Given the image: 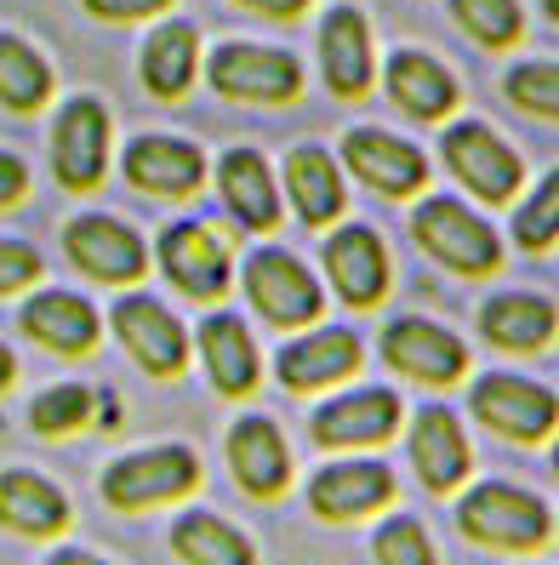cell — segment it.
<instances>
[{
    "instance_id": "11",
    "label": "cell",
    "mask_w": 559,
    "mask_h": 565,
    "mask_svg": "<svg viewBox=\"0 0 559 565\" xmlns=\"http://www.w3.org/2000/svg\"><path fill=\"white\" fill-rule=\"evenodd\" d=\"M63 246H69L75 269H86L92 280H109V286L138 280V275L149 269L143 241L131 235L126 223H115V217H75L69 235H63Z\"/></svg>"
},
{
    "instance_id": "39",
    "label": "cell",
    "mask_w": 559,
    "mask_h": 565,
    "mask_svg": "<svg viewBox=\"0 0 559 565\" xmlns=\"http://www.w3.org/2000/svg\"><path fill=\"white\" fill-rule=\"evenodd\" d=\"M23 160L18 154H0V206H12L18 201V194H23Z\"/></svg>"
},
{
    "instance_id": "36",
    "label": "cell",
    "mask_w": 559,
    "mask_h": 565,
    "mask_svg": "<svg viewBox=\"0 0 559 565\" xmlns=\"http://www.w3.org/2000/svg\"><path fill=\"white\" fill-rule=\"evenodd\" d=\"M377 565H434V548L417 520H388L377 531Z\"/></svg>"
},
{
    "instance_id": "23",
    "label": "cell",
    "mask_w": 559,
    "mask_h": 565,
    "mask_svg": "<svg viewBox=\"0 0 559 565\" xmlns=\"http://www.w3.org/2000/svg\"><path fill=\"white\" fill-rule=\"evenodd\" d=\"M23 331L35 343L57 349V354H86L97 343V309L86 297H69V291H41L35 303L23 309Z\"/></svg>"
},
{
    "instance_id": "7",
    "label": "cell",
    "mask_w": 559,
    "mask_h": 565,
    "mask_svg": "<svg viewBox=\"0 0 559 565\" xmlns=\"http://www.w3.org/2000/svg\"><path fill=\"white\" fill-rule=\"evenodd\" d=\"M383 354L394 372H406L417 383H456L469 372V349L434 320H394L383 331Z\"/></svg>"
},
{
    "instance_id": "10",
    "label": "cell",
    "mask_w": 559,
    "mask_h": 565,
    "mask_svg": "<svg viewBox=\"0 0 559 565\" xmlns=\"http://www.w3.org/2000/svg\"><path fill=\"white\" fill-rule=\"evenodd\" d=\"M115 331H120V343L131 349V360H138L143 372H154V377H172V372H183V365H189L183 326L160 309L154 297H120Z\"/></svg>"
},
{
    "instance_id": "6",
    "label": "cell",
    "mask_w": 559,
    "mask_h": 565,
    "mask_svg": "<svg viewBox=\"0 0 559 565\" xmlns=\"http://www.w3.org/2000/svg\"><path fill=\"white\" fill-rule=\"evenodd\" d=\"M445 160H451V172L463 178L480 201H491V206H503L508 194L519 189V160H514V149H508L491 126H480V120H463V126L445 131Z\"/></svg>"
},
{
    "instance_id": "29",
    "label": "cell",
    "mask_w": 559,
    "mask_h": 565,
    "mask_svg": "<svg viewBox=\"0 0 559 565\" xmlns=\"http://www.w3.org/2000/svg\"><path fill=\"white\" fill-rule=\"evenodd\" d=\"M194 52H201V41L189 23H160L143 46V86L154 97H183L194 81Z\"/></svg>"
},
{
    "instance_id": "42",
    "label": "cell",
    "mask_w": 559,
    "mask_h": 565,
    "mask_svg": "<svg viewBox=\"0 0 559 565\" xmlns=\"http://www.w3.org/2000/svg\"><path fill=\"white\" fill-rule=\"evenodd\" d=\"M12 372H18V360H12V349H7V343H0V388L12 383Z\"/></svg>"
},
{
    "instance_id": "19",
    "label": "cell",
    "mask_w": 559,
    "mask_h": 565,
    "mask_svg": "<svg viewBox=\"0 0 559 565\" xmlns=\"http://www.w3.org/2000/svg\"><path fill=\"white\" fill-rule=\"evenodd\" d=\"M320 63H325V86L337 97H359L372 86V29L354 7H337L320 29Z\"/></svg>"
},
{
    "instance_id": "17",
    "label": "cell",
    "mask_w": 559,
    "mask_h": 565,
    "mask_svg": "<svg viewBox=\"0 0 559 565\" xmlns=\"http://www.w3.org/2000/svg\"><path fill=\"white\" fill-rule=\"evenodd\" d=\"M343 160L383 194H411V189H422V178H429V160H422L411 143L388 138V131H348Z\"/></svg>"
},
{
    "instance_id": "12",
    "label": "cell",
    "mask_w": 559,
    "mask_h": 565,
    "mask_svg": "<svg viewBox=\"0 0 559 565\" xmlns=\"http://www.w3.org/2000/svg\"><path fill=\"white\" fill-rule=\"evenodd\" d=\"M160 269H166V280L189 297H223L228 252L217 246V235L206 223H172L166 241H160Z\"/></svg>"
},
{
    "instance_id": "26",
    "label": "cell",
    "mask_w": 559,
    "mask_h": 565,
    "mask_svg": "<svg viewBox=\"0 0 559 565\" xmlns=\"http://www.w3.org/2000/svg\"><path fill=\"white\" fill-rule=\"evenodd\" d=\"M286 189H291V206L303 212L309 228L332 223V217L343 212V178H337L332 154L314 149V143L291 149V160H286Z\"/></svg>"
},
{
    "instance_id": "16",
    "label": "cell",
    "mask_w": 559,
    "mask_h": 565,
    "mask_svg": "<svg viewBox=\"0 0 559 565\" xmlns=\"http://www.w3.org/2000/svg\"><path fill=\"white\" fill-rule=\"evenodd\" d=\"M228 469L235 480L251 491V497H280L286 491V475H291V457H286V440L269 417H246L228 428Z\"/></svg>"
},
{
    "instance_id": "33",
    "label": "cell",
    "mask_w": 559,
    "mask_h": 565,
    "mask_svg": "<svg viewBox=\"0 0 559 565\" xmlns=\"http://www.w3.org/2000/svg\"><path fill=\"white\" fill-rule=\"evenodd\" d=\"M451 12L485 46H508L519 35V7L514 0H451Z\"/></svg>"
},
{
    "instance_id": "34",
    "label": "cell",
    "mask_w": 559,
    "mask_h": 565,
    "mask_svg": "<svg viewBox=\"0 0 559 565\" xmlns=\"http://www.w3.org/2000/svg\"><path fill=\"white\" fill-rule=\"evenodd\" d=\"M29 417H35L41 435H69V428H80V423L92 417V394H86L80 383H57V388L41 394Z\"/></svg>"
},
{
    "instance_id": "21",
    "label": "cell",
    "mask_w": 559,
    "mask_h": 565,
    "mask_svg": "<svg viewBox=\"0 0 559 565\" xmlns=\"http://www.w3.org/2000/svg\"><path fill=\"white\" fill-rule=\"evenodd\" d=\"M126 178L149 194H194L206 178V160L194 143L178 138H138L126 149Z\"/></svg>"
},
{
    "instance_id": "3",
    "label": "cell",
    "mask_w": 559,
    "mask_h": 565,
    "mask_svg": "<svg viewBox=\"0 0 559 565\" xmlns=\"http://www.w3.org/2000/svg\"><path fill=\"white\" fill-rule=\"evenodd\" d=\"M194 480H201V462H194L189 446H154L138 457H120L104 475V497L115 509H154L194 491Z\"/></svg>"
},
{
    "instance_id": "8",
    "label": "cell",
    "mask_w": 559,
    "mask_h": 565,
    "mask_svg": "<svg viewBox=\"0 0 559 565\" xmlns=\"http://www.w3.org/2000/svg\"><path fill=\"white\" fill-rule=\"evenodd\" d=\"M104 154H109V115L92 97H75L69 109L57 115L52 131V166L63 189H92L104 178Z\"/></svg>"
},
{
    "instance_id": "30",
    "label": "cell",
    "mask_w": 559,
    "mask_h": 565,
    "mask_svg": "<svg viewBox=\"0 0 559 565\" xmlns=\"http://www.w3.org/2000/svg\"><path fill=\"white\" fill-rule=\"evenodd\" d=\"M172 548L189 565H257L251 543L240 537L235 525H223L217 514H183L172 525Z\"/></svg>"
},
{
    "instance_id": "5",
    "label": "cell",
    "mask_w": 559,
    "mask_h": 565,
    "mask_svg": "<svg viewBox=\"0 0 559 565\" xmlns=\"http://www.w3.org/2000/svg\"><path fill=\"white\" fill-rule=\"evenodd\" d=\"M246 297L257 303L262 320L275 326H309L320 315V286L291 252H251L246 263Z\"/></svg>"
},
{
    "instance_id": "25",
    "label": "cell",
    "mask_w": 559,
    "mask_h": 565,
    "mask_svg": "<svg viewBox=\"0 0 559 565\" xmlns=\"http://www.w3.org/2000/svg\"><path fill=\"white\" fill-rule=\"evenodd\" d=\"M388 92H394V104L411 109L417 120H440V115L456 109V81L440 70L434 57H422V52H394Z\"/></svg>"
},
{
    "instance_id": "38",
    "label": "cell",
    "mask_w": 559,
    "mask_h": 565,
    "mask_svg": "<svg viewBox=\"0 0 559 565\" xmlns=\"http://www.w3.org/2000/svg\"><path fill=\"white\" fill-rule=\"evenodd\" d=\"M86 7L97 18H109V23H131V18H154V12H166L172 0H86Z\"/></svg>"
},
{
    "instance_id": "24",
    "label": "cell",
    "mask_w": 559,
    "mask_h": 565,
    "mask_svg": "<svg viewBox=\"0 0 559 565\" xmlns=\"http://www.w3.org/2000/svg\"><path fill=\"white\" fill-rule=\"evenodd\" d=\"M0 525L23 531V537H57L69 525V503L41 475H0Z\"/></svg>"
},
{
    "instance_id": "2",
    "label": "cell",
    "mask_w": 559,
    "mask_h": 565,
    "mask_svg": "<svg viewBox=\"0 0 559 565\" xmlns=\"http://www.w3.org/2000/svg\"><path fill=\"white\" fill-rule=\"evenodd\" d=\"M411 228H417L422 252H434L456 275H491L503 263V246H497V235H491V223H480L474 212L445 201V194L440 201H422Z\"/></svg>"
},
{
    "instance_id": "14",
    "label": "cell",
    "mask_w": 559,
    "mask_h": 565,
    "mask_svg": "<svg viewBox=\"0 0 559 565\" xmlns=\"http://www.w3.org/2000/svg\"><path fill=\"white\" fill-rule=\"evenodd\" d=\"M400 428V401L388 388H354L343 401L320 406L314 417V440L320 446H377Z\"/></svg>"
},
{
    "instance_id": "9",
    "label": "cell",
    "mask_w": 559,
    "mask_h": 565,
    "mask_svg": "<svg viewBox=\"0 0 559 565\" xmlns=\"http://www.w3.org/2000/svg\"><path fill=\"white\" fill-rule=\"evenodd\" d=\"M474 417L508 440H548L553 435V394L525 377H480Z\"/></svg>"
},
{
    "instance_id": "27",
    "label": "cell",
    "mask_w": 559,
    "mask_h": 565,
    "mask_svg": "<svg viewBox=\"0 0 559 565\" xmlns=\"http://www.w3.org/2000/svg\"><path fill=\"white\" fill-rule=\"evenodd\" d=\"M201 354H206V372L223 394H251L257 383V349H251V331L235 315H212L201 326Z\"/></svg>"
},
{
    "instance_id": "28",
    "label": "cell",
    "mask_w": 559,
    "mask_h": 565,
    "mask_svg": "<svg viewBox=\"0 0 559 565\" xmlns=\"http://www.w3.org/2000/svg\"><path fill=\"white\" fill-rule=\"evenodd\" d=\"M480 326H485V338L503 343V349H542V343H553V303H542L531 291L491 297Z\"/></svg>"
},
{
    "instance_id": "31",
    "label": "cell",
    "mask_w": 559,
    "mask_h": 565,
    "mask_svg": "<svg viewBox=\"0 0 559 565\" xmlns=\"http://www.w3.org/2000/svg\"><path fill=\"white\" fill-rule=\"evenodd\" d=\"M52 92V70L35 57V46H23L18 35H0V104L29 115L41 109Z\"/></svg>"
},
{
    "instance_id": "22",
    "label": "cell",
    "mask_w": 559,
    "mask_h": 565,
    "mask_svg": "<svg viewBox=\"0 0 559 565\" xmlns=\"http://www.w3.org/2000/svg\"><path fill=\"white\" fill-rule=\"evenodd\" d=\"M217 189L223 206L235 212L246 228H275L280 223V201H275V172L257 149H228L217 166Z\"/></svg>"
},
{
    "instance_id": "4",
    "label": "cell",
    "mask_w": 559,
    "mask_h": 565,
    "mask_svg": "<svg viewBox=\"0 0 559 565\" xmlns=\"http://www.w3.org/2000/svg\"><path fill=\"white\" fill-rule=\"evenodd\" d=\"M212 86L223 97H240V104H286L298 97L303 70L291 52H269V46H217L212 52Z\"/></svg>"
},
{
    "instance_id": "32",
    "label": "cell",
    "mask_w": 559,
    "mask_h": 565,
    "mask_svg": "<svg viewBox=\"0 0 559 565\" xmlns=\"http://www.w3.org/2000/svg\"><path fill=\"white\" fill-rule=\"evenodd\" d=\"M553 235H559V178L548 172V178L537 183L531 201L519 206V217H514V241H519L525 252H548Z\"/></svg>"
},
{
    "instance_id": "40",
    "label": "cell",
    "mask_w": 559,
    "mask_h": 565,
    "mask_svg": "<svg viewBox=\"0 0 559 565\" xmlns=\"http://www.w3.org/2000/svg\"><path fill=\"white\" fill-rule=\"evenodd\" d=\"M240 7H251V12H269V18H298L309 0H240Z\"/></svg>"
},
{
    "instance_id": "1",
    "label": "cell",
    "mask_w": 559,
    "mask_h": 565,
    "mask_svg": "<svg viewBox=\"0 0 559 565\" xmlns=\"http://www.w3.org/2000/svg\"><path fill=\"white\" fill-rule=\"evenodd\" d=\"M456 520H463L474 543H491V548H537L553 531V514L519 486H474Z\"/></svg>"
},
{
    "instance_id": "18",
    "label": "cell",
    "mask_w": 559,
    "mask_h": 565,
    "mask_svg": "<svg viewBox=\"0 0 559 565\" xmlns=\"http://www.w3.org/2000/svg\"><path fill=\"white\" fill-rule=\"evenodd\" d=\"M359 365V338L343 326H325L314 338H298L280 349V383L286 388H325V383H343Z\"/></svg>"
},
{
    "instance_id": "15",
    "label": "cell",
    "mask_w": 559,
    "mask_h": 565,
    "mask_svg": "<svg viewBox=\"0 0 559 565\" xmlns=\"http://www.w3.org/2000/svg\"><path fill=\"white\" fill-rule=\"evenodd\" d=\"M394 497V475L383 462H332L320 469L309 486V503L325 520H366L372 509H383Z\"/></svg>"
},
{
    "instance_id": "37",
    "label": "cell",
    "mask_w": 559,
    "mask_h": 565,
    "mask_svg": "<svg viewBox=\"0 0 559 565\" xmlns=\"http://www.w3.org/2000/svg\"><path fill=\"white\" fill-rule=\"evenodd\" d=\"M35 275H41V257H35V252L18 246V241H0V297L18 291V286H29Z\"/></svg>"
},
{
    "instance_id": "20",
    "label": "cell",
    "mask_w": 559,
    "mask_h": 565,
    "mask_svg": "<svg viewBox=\"0 0 559 565\" xmlns=\"http://www.w3.org/2000/svg\"><path fill=\"white\" fill-rule=\"evenodd\" d=\"M411 462H417V475H422L429 491H451L456 480L469 475V440H463V428H456V417L445 406L417 412V423H411Z\"/></svg>"
},
{
    "instance_id": "41",
    "label": "cell",
    "mask_w": 559,
    "mask_h": 565,
    "mask_svg": "<svg viewBox=\"0 0 559 565\" xmlns=\"http://www.w3.org/2000/svg\"><path fill=\"white\" fill-rule=\"evenodd\" d=\"M46 565H104V559H92V554H80V548H63V554H52Z\"/></svg>"
},
{
    "instance_id": "13",
    "label": "cell",
    "mask_w": 559,
    "mask_h": 565,
    "mask_svg": "<svg viewBox=\"0 0 559 565\" xmlns=\"http://www.w3.org/2000/svg\"><path fill=\"white\" fill-rule=\"evenodd\" d=\"M325 275H332L343 303H354V309L383 303V286H388L383 241L372 235V228H337V235L325 241Z\"/></svg>"
},
{
    "instance_id": "35",
    "label": "cell",
    "mask_w": 559,
    "mask_h": 565,
    "mask_svg": "<svg viewBox=\"0 0 559 565\" xmlns=\"http://www.w3.org/2000/svg\"><path fill=\"white\" fill-rule=\"evenodd\" d=\"M508 97H514L525 115L553 120V109H559V75H553V63H519V70L508 75Z\"/></svg>"
}]
</instances>
